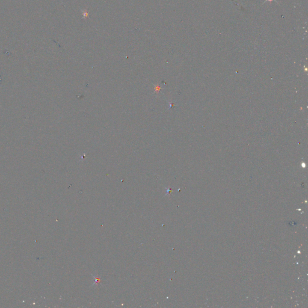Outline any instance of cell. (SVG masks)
Masks as SVG:
<instances>
[{"label":"cell","mask_w":308,"mask_h":308,"mask_svg":"<svg viewBox=\"0 0 308 308\" xmlns=\"http://www.w3.org/2000/svg\"><path fill=\"white\" fill-rule=\"evenodd\" d=\"M269 1H272V0H269Z\"/></svg>","instance_id":"cell-1"}]
</instances>
